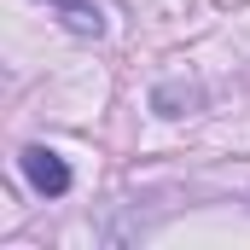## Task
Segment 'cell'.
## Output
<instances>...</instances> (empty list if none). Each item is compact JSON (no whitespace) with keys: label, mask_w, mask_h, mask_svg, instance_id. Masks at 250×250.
Segmentation results:
<instances>
[{"label":"cell","mask_w":250,"mask_h":250,"mask_svg":"<svg viewBox=\"0 0 250 250\" xmlns=\"http://www.w3.org/2000/svg\"><path fill=\"white\" fill-rule=\"evenodd\" d=\"M23 175H29V187L41 192V198L70 192V163H64L59 151H47V146H29L23 151Z\"/></svg>","instance_id":"6da1fadb"},{"label":"cell","mask_w":250,"mask_h":250,"mask_svg":"<svg viewBox=\"0 0 250 250\" xmlns=\"http://www.w3.org/2000/svg\"><path fill=\"white\" fill-rule=\"evenodd\" d=\"M59 18H64V29L82 35V41H99L105 35V12L87 6V0H59Z\"/></svg>","instance_id":"7a4b0ae2"}]
</instances>
